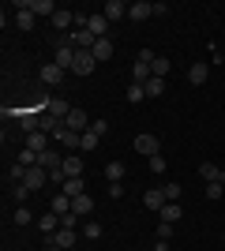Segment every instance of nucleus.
<instances>
[{
	"label": "nucleus",
	"mask_w": 225,
	"mask_h": 251,
	"mask_svg": "<svg viewBox=\"0 0 225 251\" xmlns=\"http://www.w3.org/2000/svg\"><path fill=\"white\" fill-rule=\"evenodd\" d=\"M135 154H143V157H158V154H161V139L154 135V131H143V135H135Z\"/></svg>",
	"instance_id": "nucleus-1"
},
{
	"label": "nucleus",
	"mask_w": 225,
	"mask_h": 251,
	"mask_svg": "<svg viewBox=\"0 0 225 251\" xmlns=\"http://www.w3.org/2000/svg\"><path fill=\"white\" fill-rule=\"evenodd\" d=\"M109 26H113V23H109L101 11H90V15H86V26H83V30H90L94 38H109Z\"/></svg>",
	"instance_id": "nucleus-2"
},
{
	"label": "nucleus",
	"mask_w": 225,
	"mask_h": 251,
	"mask_svg": "<svg viewBox=\"0 0 225 251\" xmlns=\"http://www.w3.org/2000/svg\"><path fill=\"white\" fill-rule=\"evenodd\" d=\"M64 68H60V64H56V60H49V64H45V68H42V72H38V79H42V83L45 86H60V83H64Z\"/></svg>",
	"instance_id": "nucleus-3"
},
{
	"label": "nucleus",
	"mask_w": 225,
	"mask_h": 251,
	"mask_svg": "<svg viewBox=\"0 0 225 251\" xmlns=\"http://www.w3.org/2000/svg\"><path fill=\"white\" fill-rule=\"evenodd\" d=\"M94 68H98V60H94V52H90V49H79V52H75V64H72L75 75H90Z\"/></svg>",
	"instance_id": "nucleus-4"
},
{
	"label": "nucleus",
	"mask_w": 225,
	"mask_h": 251,
	"mask_svg": "<svg viewBox=\"0 0 225 251\" xmlns=\"http://www.w3.org/2000/svg\"><path fill=\"white\" fill-rule=\"evenodd\" d=\"M75 240H79V232L68 229V225H60V229L49 236V244H56V248H64V251H72V248H75Z\"/></svg>",
	"instance_id": "nucleus-5"
},
{
	"label": "nucleus",
	"mask_w": 225,
	"mask_h": 251,
	"mask_svg": "<svg viewBox=\"0 0 225 251\" xmlns=\"http://www.w3.org/2000/svg\"><path fill=\"white\" fill-rule=\"evenodd\" d=\"M23 184H26L30 191H42L45 184H49V173H45L42 165H34V169H26V176H23Z\"/></svg>",
	"instance_id": "nucleus-6"
},
{
	"label": "nucleus",
	"mask_w": 225,
	"mask_h": 251,
	"mask_svg": "<svg viewBox=\"0 0 225 251\" xmlns=\"http://www.w3.org/2000/svg\"><path fill=\"white\" fill-rule=\"evenodd\" d=\"M56 143H60V147H64V150H79V147H83V135H79V131H72V127H60V131H56Z\"/></svg>",
	"instance_id": "nucleus-7"
},
{
	"label": "nucleus",
	"mask_w": 225,
	"mask_h": 251,
	"mask_svg": "<svg viewBox=\"0 0 225 251\" xmlns=\"http://www.w3.org/2000/svg\"><path fill=\"white\" fill-rule=\"evenodd\" d=\"M101 15H105L109 23L128 19V4H124V0H105V4H101Z\"/></svg>",
	"instance_id": "nucleus-8"
},
{
	"label": "nucleus",
	"mask_w": 225,
	"mask_h": 251,
	"mask_svg": "<svg viewBox=\"0 0 225 251\" xmlns=\"http://www.w3.org/2000/svg\"><path fill=\"white\" fill-rule=\"evenodd\" d=\"M154 15V4L150 0H135V4H128V19L131 23H143V19H150Z\"/></svg>",
	"instance_id": "nucleus-9"
},
{
	"label": "nucleus",
	"mask_w": 225,
	"mask_h": 251,
	"mask_svg": "<svg viewBox=\"0 0 225 251\" xmlns=\"http://www.w3.org/2000/svg\"><path fill=\"white\" fill-rule=\"evenodd\" d=\"M75 52H79V49H75L72 42H64V45H56V56H53V60L60 64L64 72H72V64H75Z\"/></svg>",
	"instance_id": "nucleus-10"
},
{
	"label": "nucleus",
	"mask_w": 225,
	"mask_h": 251,
	"mask_svg": "<svg viewBox=\"0 0 225 251\" xmlns=\"http://www.w3.org/2000/svg\"><path fill=\"white\" fill-rule=\"evenodd\" d=\"M64 124L72 127V131H79V135H83V131H86V127H90V124H94V120H90V116H86L83 109H72V113H68V120H64Z\"/></svg>",
	"instance_id": "nucleus-11"
},
{
	"label": "nucleus",
	"mask_w": 225,
	"mask_h": 251,
	"mask_svg": "<svg viewBox=\"0 0 225 251\" xmlns=\"http://www.w3.org/2000/svg\"><path fill=\"white\" fill-rule=\"evenodd\" d=\"M38 165H42L45 173H56V169L64 165V157H60V154H56L53 147H49V150H42V154H38Z\"/></svg>",
	"instance_id": "nucleus-12"
},
{
	"label": "nucleus",
	"mask_w": 225,
	"mask_h": 251,
	"mask_svg": "<svg viewBox=\"0 0 225 251\" xmlns=\"http://www.w3.org/2000/svg\"><path fill=\"white\" fill-rule=\"evenodd\" d=\"M165 202H169V199H165V191H161V188L143 191V206H147V210H154V214H161V206H165Z\"/></svg>",
	"instance_id": "nucleus-13"
},
{
	"label": "nucleus",
	"mask_w": 225,
	"mask_h": 251,
	"mask_svg": "<svg viewBox=\"0 0 225 251\" xmlns=\"http://www.w3.org/2000/svg\"><path fill=\"white\" fill-rule=\"evenodd\" d=\"M60 127H64L60 116H53V113H42V116H38V131H45V135H56Z\"/></svg>",
	"instance_id": "nucleus-14"
},
{
	"label": "nucleus",
	"mask_w": 225,
	"mask_h": 251,
	"mask_svg": "<svg viewBox=\"0 0 225 251\" xmlns=\"http://www.w3.org/2000/svg\"><path fill=\"white\" fill-rule=\"evenodd\" d=\"M90 52H94V60H98V64H105V60H113V52H117V49H113V42H109V38H98Z\"/></svg>",
	"instance_id": "nucleus-15"
},
{
	"label": "nucleus",
	"mask_w": 225,
	"mask_h": 251,
	"mask_svg": "<svg viewBox=\"0 0 225 251\" xmlns=\"http://www.w3.org/2000/svg\"><path fill=\"white\" fill-rule=\"evenodd\" d=\"M45 113H53V116H60V120H68L72 105H68L64 98H45Z\"/></svg>",
	"instance_id": "nucleus-16"
},
{
	"label": "nucleus",
	"mask_w": 225,
	"mask_h": 251,
	"mask_svg": "<svg viewBox=\"0 0 225 251\" xmlns=\"http://www.w3.org/2000/svg\"><path fill=\"white\" fill-rule=\"evenodd\" d=\"M68 42H72L75 49H94V42H98V38H94L90 30H72V34H68Z\"/></svg>",
	"instance_id": "nucleus-17"
},
{
	"label": "nucleus",
	"mask_w": 225,
	"mask_h": 251,
	"mask_svg": "<svg viewBox=\"0 0 225 251\" xmlns=\"http://www.w3.org/2000/svg\"><path fill=\"white\" fill-rule=\"evenodd\" d=\"M60 225H64V218H56L53 210H49V214H42V218H38V229H42L45 236H53V232L60 229Z\"/></svg>",
	"instance_id": "nucleus-18"
},
{
	"label": "nucleus",
	"mask_w": 225,
	"mask_h": 251,
	"mask_svg": "<svg viewBox=\"0 0 225 251\" xmlns=\"http://www.w3.org/2000/svg\"><path fill=\"white\" fill-rule=\"evenodd\" d=\"M206 75H210V64L199 60V64H192V68H188V83H192V86H203Z\"/></svg>",
	"instance_id": "nucleus-19"
},
{
	"label": "nucleus",
	"mask_w": 225,
	"mask_h": 251,
	"mask_svg": "<svg viewBox=\"0 0 225 251\" xmlns=\"http://www.w3.org/2000/svg\"><path fill=\"white\" fill-rule=\"evenodd\" d=\"M26 150H34V154L49 150V135L45 131H26Z\"/></svg>",
	"instance_id": "nucleus-20"
},
{
	"label": "nucleus",
	"mask_w": 225,
	"mask_h": 251,
	"mask_svg": "<svg viewBox=\"0 0 225 251\" xmlns=\"http://www.w3.org/2000/svg\"><path fill=\"white\" fill-rule=\"evenodd\" d=\"M180 218H184V206H180V202H165L161 214H158V221H169V225H176Z\"/></svg>",
	"instance_id": "nucleus-21"
},
{
	"label": "nucleus",
	"mask_w": 225,
	"mask_h": 251,
	"mask_svg": "<svg viewBox=\"0 0 225 251\" xmlns=\"http://www.w3.org/2000/svg\"><path fill=\"white\" fill-rule=\"evenodd\" d=\"M30 11H34V15H49V19H53L56 11H60V4H56V0H30Z\"/></svg>",
	"instance_id": "nucleus-22"
},
{
	"label": "nucleus",
	"mask_w": 225,
	"mask_h": 251,
	"mask_svg": "<svg viewBox=\"0 0 225 251\" xmlns=\"http://www.w3.org/2000/svg\"><path fill=\"white\" fill-rule=\"evenodd\" d=\"M34 23H38V15L30 8H15V26L19 30H34Z\"/></svg>",
	"instance_id": "nucleus-23"
},
{
	"label": "nucleus",
	"mask_w": 225,
	"mask_h": 251,
	"mask_svg": "<svg viewBox=\"0 0 225 251\" xmlns=\"http://www.w3.org/2000/svg\"><path fill=\"white\" fill-rule=\"evenodd\" d=\"M56 214V218H68V214H72V195H64V191H60V195H53V206H49Z\"/></svg>",
	"instance_id": "nucleus-24"
},
{
	"label": "nucleus",
	"mask_w": 225,
	"mask_h": 251,
	"mask_svg": "<svg viewBox=\"0 0 225 251\" xmlns=\"http://www.w3.org/2000/svg\"><path fill=\"white\" fill-rule=\"evenodd\" d=\"M90 210H94V199H90V195H75L72 199V214L75 218H86Z\"/></svg>",
	"instance_id": "nucleus-25"
},
{
	"label": "nucleus",
	"mask_w": 225,
	"mask_h": 251,
	"mask_svg": "<svg viewBox=\"0 0 225 251\" xmlns=\"http://www.w3.org/2000/svg\"><path fill=\"white\" fill-rule=\"evenodd\" d=\"M53 26H56V30H68V26H75V11L60 8V11L53 15ZM68 34H72V30H68Z\"/></svg>",
	"instance_id": "nucleus-26"
},
{
	"label": "nucleus",
	"mask_w": 225,
	"mask_h": 251,
	"mask_svg": "<svg viewBox=\"0 0 225 251\" xmlns=\"http://www.w3.org/2000/svg\"><path fill=\"white\" fill-rule=\"evenodd\" d=\"M64 195H72V199L75 195H86V180L83 176H68L64 180Z\"/></svg>",
	"instance_id": "nucleus-27"
},
{
	"label": "nucleus",
	"mask_w": 225,
	"mask_h": 251,
	"mask_svg": "<svg viewBox=\"0 0 225 251\" xmlns=\"http://www.w3.org/2000/svg\"><path fill=\"white\" fill-rule=\"evenodd\" d=\"M199 176H203L206 184H218V176H222V165H214V161H203V165H199Z\"/></svg>",
	"instance_id": "nucleus-28"
},
{
	"label": "nucleus",
	"mask_w": 225,
	"mask_h": 251,
	"mask_svg": "<svg viewBox=\"0 0 225 251\" xmlns=\"http://www.w3.org/2000/svg\"><path fill=\"white\" fill-rule=\"evenodd\" d=\"M60 169H64V176H83V161H79L75 154H68V157H64V165H60Z\"/></svg>",
	"instance_id": "nucleus-29"
},
{
	"label": "nucleus",
	"mask_w": 225,
	"mask_h": 251,
	"mask_svg": "<svg viewBox=\"0 0 225 251\" xmlns=\"http://www.w3.org/2000/svg\"><path fill=\"white\" fill-rule=\"evenodd\" d=\"M124 169H128L124 161H109V165H105V176H109V184H120V180H124Z\"/></svg>",
	"instance_id": "nucleus-30"
},
{
	"label": "nucleus",
	"mask_w": 225,
	"mask_h": 251,
	"mask_svg": "<svg viewBox=\"0 0 225 251\" xmlns=\"http://www.w3.org/2000/svg\"><path fill=\"white\" fill-rule=\"evenodd\" d=\"M150 72L158 75V79H165V75H169V56H161V52H158V56H154V64H150Z\"/></svg>",
	"instance_id": "nucleus-31"
},
{
	"label": "nucleus",
	"mask_w": 225,
	"mask_h": 251,
	"mask_svg": "<svg viewBox=\"0 0 225 251\" xmlns=\"http://www.w3.org/2000/svg\"><path fill=\"white\" fill-rule=\"evenodd\" d=\"M143 90H147V98H161V94H165V79H158V75H154Z\"/></svg>",
	"instance_id": "nucleus-32"
},
{
	"label": "nucleus",
	"mask_w": 225,
	"mask_h": 251,
	"mask_svg": "<svg viewBox=\"0 0 225 251\" xmlns=\"http://www.w3.org/2000/svg\"><path fill=\"white\" fill-rule=\"evenodd\" d=\"M11 221H15V225H30V221H34V210H30V206H15Z\"/></svg>",
	"instance_id": "nucleus-33"
},
{
	"label": "nucleus",
	"mask_w": 225,
	"mask_h": 251,
	"mask_svg": "<svg viewBox=\"0 0 225 251\" xmlns=\"http://www.w3.org/2000/svg\"><path fill=\"white\" fill-rule=\"evenodd\" d=\"M101 232H105V229H101V221H83V236H86V240H98Z\"/></svg>",
	"instance_id": "nucleus-34"
},
{
	"label": "nucleus",
	"mask_w": 225,
	"mask_h": 251,
	"mask_svg": "<svg viewBox=\"0 0 225 251\" xmlns=\"http://www.w3.org/2000/svg\"><path fill=\"white\" fill-rule=\"evenodd\" d=\"M128 101H131V105H139V101H147V90H143L139 83H131V86H128Z\"/></svg>",
	"instance_id": "nucleus-35"
},
{
	"label": "nucleus",
	"mask_w": 225,
	"mask_h": 251,
	"mask_svg": "<svg viewBox=\"0 0 225 251\" xmlns=\"http://www.w3.org/2000/svg\"><path fill=\"white\" fill-rule=\"evenodd\" d=\"M11 199L19 202V206H26V199H30V188H26V184H15V191H11Z\"/></svg>",
	"instance_id": "nucleus-36"
},
{
	"label": "nucleus",
	"mask_w": 225,
	"mask_h": 251,
	"mask_svg": "<svg viewBox=\"0 0 225 251\" xmlns=\"http://www.w3.org/2000/svg\"><path fill=\"white\" fill-rule=\"evenodd\" d=\"M161 191H165V199H169V202H180V195H184V188H180V184H165Z\"/></svg>",
	"instance_id": "nucleus-37"
},
{
	"label": "nucleus",
	"mask_w": 225,
	"mask_h": 251,
	"mask_svg": "<svg viewBox=\"0 0 225 251\" xmlns=\"http://www.w3.org/2000/svg\"><path fill=\"white\" fill-rule=\"evenodd\" d=\"M147 165H150V173H154V176H161V173H165V157H147Z\"/></svg>",
	"instance_id": "nucleus-38"
},
{
	"label": "nucleus",
	"mask_w": 225,
	"mask_h": 251,
	"mask_svg": "<svg viewBox=\"0 0 225 251\" xmlns=\"http://www.w3.org/2000/svg\"><path fill=\"white\" fill-rule=\"evenodd\" d=\"M203 195H206L210 202H214V199H222V195H225V188H222V184H206V188H203Z\"/></svg>",
	"instance_id": "nucleus-39"
},
{
	"label": "nucleus",
	"mask_w": 225,
	"mask_h": 251,
	"mask_svg": "<svg viewBox=\"0 0 225 251\" xmlns=\"http://www.w3.org/2000/svg\"><path fill=\"white\" fill-rule=\"evenodd\" d=\"M169 236H173V225L169 221H158V240H169Z\"/></svg>",
	"instance_id": "nucleus-40"
},
{
	"label": "nucleus",
	"mask_w": 225,
	"mask_h": 251,
	"mask_svg": "<svg viewBox=\"0 0 225 251\" xmlns=\"http://www.w3.org/2000/svg\"><path fill=\"white\" fill-rule=\"evenodd\" d=\"M124 195V184H109V199H120Z\"/></svg>",
	"instance_id": "nucleus-41"
},
{
	"label": "nucleus",
	"mask_w": 225,
	"mask_h": 251,
	"mask_svg": "<svg viewBox=\"0 0 225 251\" xmlns=\"http://www.w3.org/2000/svg\"><path fill=\"white\" fill-rule=\"evenodd\" d=\"M154 251H169V240H158V248Z\"/></svg>",
	"instance_id": "nucleus-42"
},
{
	"label": "nucleus",
	"mask_w": 225,
	"mask_h": 251,
	"mask_svg": "<svg viewBox=\"0 0 225 251\" xmlns=\"http://www.w3.org/2000/svg\"><path fill=\"white\" fill-rule=\"evenodd\" d=\"M218 184H222V188H225V169H222V176H218Z\"/></svg>",
	"instance_id": "nucleus-43"
},
{
	"label": "nucleus",
	"mask_w": 225,
	"mask_h": 251,
	"mask_svg": "<svg viewBox=\"0 0 225 251\" xmlns=\"http://www.w3.org/2000/svg\"><path fill=\"white\" fill-rule=\"evenodd\" d=\"M222 244H225V232H222Z\"/></svg>",
	"instance_id": "nucleus-44"
}]
</instances>
